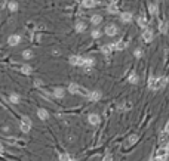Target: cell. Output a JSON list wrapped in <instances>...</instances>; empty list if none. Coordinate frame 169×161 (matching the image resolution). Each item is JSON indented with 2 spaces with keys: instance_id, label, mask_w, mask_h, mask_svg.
<instances>
[{
  "instance_id": "1",
  "label": "cell",
  "mask_w": 169,
  "mask_h": 161,
  "mask_svg": "<svg viewBox=\"0 0 169 161\" xmlns=\"http://www.w3.org/2000/svg\"><path fill=\"white\" fill-rule=\"evenodd\" d=\"M68 92H70V93H73V95H82V96H88L89 95V90L88 89H85L83 86L76 84V83L68 84Z\"/></svg>"
},
{
  "instance_id": "2",
  "label": "cell",
  "mask_w": 169,
  "mask_h": 161,
  "mask_svg": "<svg viewBox=\"0 0 169 161\" xmlns=\"http://www.w3.org/2000/svg\"><path fill=\"white\" fill-rule=\"evenodd\" d=\"M19 129H21L22 133H28V132H30V129H31V120H30V117H27V116L22 117L21 124H19Z\"/></svg>"
},
{
  "instance_id": "3",
  "label": "cell",
  "mask_w": 169,
  "mask_h": 161,
  "mask_svg": "<svg viewBox=\"0 0 169 161\" xmlns=\"http://www.w3.org/2000/svg\"><path fill=\"white\" fill-rule=\"evenodd\" d=\"M88 99H89L91 102H96V101H100V99H101V92H98V90L89 92V95H88Z\"/></svg>"
},
{
  "instance_id": "4",
  "label": "cell",
  "mask_w": 169,
  "mask_h": 161,
  "mask_svg": "<svg viewBox=\"0 0 169 161\" xmlns=\"http://www.w3.org/2000/svg\"><path fill=\"white\" fill-rule=\"evenodd\" d=\"M153 37H154V33H153L151 28H147L146 31L142 33V38H144V41H147V43H150L153 40Z\"/></svg>"
},
{
  "instance_id": "5",
  "label": "cell",
  "mask_w": 169,
  "mask_h": 161,
  "mask_svg": "<svg viewBox=\"0 0 169 161\" xmlns=\"http://www.w3.org/2000/svg\"><path fill=\"white\" fill-rule=\"evenodd\" d=\"M88 121H89L92 126H96V124H100L101 118H100L98 114H89V116H88Z\"/></svg>"
},
{
  "instance_id": "6",
  "label": "cell",
  "mask_w": 169,
  "mask_h": 161,
  "mask_svg": "<svg viewBox=\"0 0 169 161\" xmlns=\"http://www.w3.org/2000/svg\"><path fill=\"white\" fill-rule=\"evenodd\" d=\"M166 83H168V80H166L165 77H159V78H156V83H154V90H157V89H163V87L166 86Z\"/></svg>"
},
{
  "instance_id": "7",
  "label": "cell",
  "mask_w": 169,
  "mask_h": 161,
  "mask_svg": "<svg viewBox=\"0 0 169 161\" xmlns=\"http://www.w3.org/2000/svg\"><path fill=\"white\" fill-rule=\"evenodd\" d=\"M37 117H39L42 121H46L47 118H49V112H47L45 108H40V109H37Z\"/></svg>"
},
{
  "instance_id": "8",
  "label": "cell",
  "mask_w": 169,
  "mask_h": 161,
  "mask_svg": "<svg viewBox=\"0 0 169 161\" xmlns=\"http://www.w3.org/2000/svg\"><path fill=\"white\" fill-rule=\"evenodd\" d=\"M83 61H85V58H82V56H76V55L70 58V64H71V65H77V66L83 65Z\"/></svg>"
},
{
  "instance_id": "9",
  "label": "cell",
  "mask_w": 169,
  "mask_h": 161,
  "mask_svg": "<svg viewBox=\"0 0 169 161\" xmlns=\"http://www.w3.org/2000/svg\"><path fill=\"white\" fill-rule=\"evenodd\" d=\"M105 33H107V36L113 37V36H116V34H117V27H116V25H113V24H108V25L105 27Z\"/></svg>"
},
{
  "instance_id": "10",
  "label": "cell",
  "mask_w": 169,
  "mask_h": 161,
  "mask_svg": "<svg viewBox=\"0 0 169 161\" xmlns=\"http://www.w3.org/2000/svg\"><path fill=\"white\" fill-rule=\"evenodd\" d=\"M8 43H9V46H16V44L21 43V37L18 34H13V36H11L8 38Z\"/></svg>"
},
{
  "instance_id": "11",
  "label": "cell",
  "mask_w": 169,
  "mask_h": 161,
  "mask_svg": "<svg viewBox=\"0 0 169 161\" xmlns=\"http://www.w3.org/2000/svg\"><path fill=\"white\" fill-rule=\"evenodd\" d=\"M113 46H114V50H123V49L126 48V46H128V43H126L125 40H120V41L114 43Z\"/></svg>"
},
{
  "instance_id": "12",
  "label": "cell",
  "mask_w": 169,
  "mask_h": 161,
  "mask_svg": "<svg viewBox=\"0 0 169 161\" xmlns=\"http://www.w3.org/2000/svg\"><path fill=\"white\" fill-rule=\"evenodd\" d=\"M120 19H122V22H131L132 21V13L131 12H123L122 15H120Z\"/></svg>"
},
{
  "instance_id": "13",
  "label": "cell",
  "mask_w": 169,
  "mask_h": 161,
  "mask_svg": "<svg viewBox=\"0 0 169 161\" xmlns=\"http://www.w3.org/2000/svg\"><path fill=\"white\" fill-rule=\"evenodd\" d=\"M101 21H103V16H101V15H92V18H91V22H92L93 25L101 24Z\"/></svg>"
},
{
  "instance_id": "14",
  "label": "cell",
  "mask_w": 169,
  "mask_h": 161,
  "mask_svg": "<svg viewBox=\"0 0 169 161\" xmlns=\"http://www.w3.org/2000/svg\"><path fill=\"white\" fill-rule=\"evenodd\" d=\"M54 96H55V98H58V99H62V98H64V90H62L61 87L54 89Z\"/></svg>"
},
{
  "instance_id": "15",
  "label": "cell",
  "mask_w": 169,
  "mask_h": 161,
  "mask_svg": "<svg viewBox=\"0 0 169 161\" xmlns=\"http://www.w3.org/2000/svg\"><path fill=\"white\" fill-rule=\"evenodd\" d=\"M103 53H105V55H108V53H111L113 50H114V46L113 44H105V46H103Z\"/></svg>"
},
{
  "instance_id": "16",
  "label": "cell",
  "mask_w": 169,
  "mask_h": 161,
  "mask_svg": "<svg viewBox=\"0 0 169 161\" xmlns=\"http://www.w3.org/2000/svg\"><path fill=\"white\" fill-rule=\"evenodd\" d=\"M96 3H98V0H83V6L85 8H93Z\"/></svg>"
},
{
  "instance_id": "17",
  "label": "cell",
  "mask_w": 169,
  "mask_h": 161,
  "mask_svg": "<svg viewBox=\"0 0 169 161\" xmlns=\"http://www.w3.org/2000/svg\"><path fill=\"white\" fill-rule=\"evenodd\" d=\"M9 101H11L12 104H19V102H21V98H19V95H16V93H12V95L9 96Z\"/></svg>"
},
{
  "instance_id": "18",
  "label": "cell",
  "mask_w": 169,
  "mask_h": 161,
  "mask_svg": "<svg viewBox=\"0 0 169 161\" xmlns=\"http://www.w3.org/2000/svg\"><path fill=\"white\" fill-rule=\"evenodd\" d=\"M31 71H33V68L30 65H22L21 66V73L22 74H31Z\"/></svg>"
},
{
  "instance_id": "19",
  "label": "cell",
  "mask_w": 169,
  "mask_h": 161,
  "mask_svg": "<svg viewBox=\"0 0 169 161\" xmlns=\"http://www.w3.org/2000/svg\"><path fill=\"white\" fill-rule=\"evenodd\" d=\"M93 64H95V61H93L92 58H85V61H83V65H85L86 68H91V66H93Z\"/></svg>"
},
{
  "instance_id": "20",
  "label": "cell",
  "mask_w": 169,
  "mask_h": 161,
  "mask_svg": "<svg viewBox=\"0 0 169 161\" xmlns=\"http://www.w3.org/2000/svg\"><path fill=\"white\" fill-rule=\"evenodd\" d=\"M108 12H110V13H117V12H119V8H117V5L111 2V3H110V6H108Z\"/></svg>"
},
{
  "instance_id": "21",
  "label": "cell",
  "mask_w": 169,
  "mask_h": 161,
  "mask_svg": "<svg viewBox=\"0 0 169 161\" xmlns=\"http://www.w3.org/2000/svg\"><path fill=\"white\" fill-rule=\"evenodd\" d=\"M86 30V25L83 24V22H77V24H76V31L77 33H83Z\"/></svg>"
},
{
  "instance_id": "22",
  "label": "cell",
  "mask_w": 169,
  "mask_h": 161,
  "mask_svg": "<svg viewBox=\"0 0 169 161\" xmlns=\"http://www.w3.org/2000/svg\"><path fill=\"white\" fill-rule=\"evenodd\" d=\"M147 24H148V22H147V19L144 18V16H139V18H138V25H139V27H147Z\"/></svg>"
},
{
  "instance_id": "23",
  "label": "cell",
  "mask_w": 169,
  "mask_h": 161,
  "mask_svg": "<svg viewBox=\"0 0 169 161\" xmlns=\"http://www.w3.org/2000/svg\"><path fill=\"white\" fill-rule=\"evenodd\" d=\"M8 8H9V10H11V12H15V10L18 9V5H16V2H9Z\"/></svg>"
},
{
  "instance_id": "24",
  "label": "cell",
  "mask_w": 169,
  "mask_h": 161,
  "mask_svg": "<svg viewBox=\"0 0 169 161\" xmlns=\"http://www.w3.org/2000/svg\"><path fill=\"white\" fill-rule=\"evenodd\" d=\"M139 81V77L136 76V74H132L131 77H129V83H132V84H136Z\"/></svg>"
},
{
  "instance_id": "25",
  "label": "cell",
  "mask_w": 169,
  "mask_h": 161,
  "mask_svg": "<svg viewBox=\"0 0 169 161\" xmlns=\"http://www.w3.org/2000/svg\"><path fill=\"white\" fill-rule=\"evenodd\" d=\"M22 56L25 58V59H30V58H33V52H31V50H24V52H22Z\"/></svg>"
},
{
  "instance_id": "26",
  "label": "cell",
  "mask_w": 169,
  "mask_h": 161,
  "mask_svg": "<svg viewBox=\"0 0 169 161\" xmlns=\"http://www.w3.org/2000/svg\"><path fill=\"white\" fill-rule=\"evenodd\" d=\"M136 141H138V136H136V134H132V136L129 137V145H134V144H136Z\"/></svg>"
},
{
  "instance_id": "27",
  "label": "cell",
  "mask_w": 169,
  "mask_h": 161,
  "mask_svg": "<svg viewBox=\"0 0 169 161\" xmlns=\"http://www.w3.org/2000/svg\"><path fill=\"white\" fill-rule=\"evenodd\" d=\"M154 83H156V78H154V77H150V78H148V87L153 89V90H154Z\"/></svg>"
},
{
  "instance_id": "28",
  "label": "cell",
  "mask_w": 169,
  "mask_h": 161,
  "mask_svg": "<svg viewBox=\"0 0 169 161\" xmlns=\"http://www.w3.org/2000/svg\"><path fill=\"white\" fill-rule=\"evenodd\" d=\"M92 37H93V38H100V37H101V31H100V30H93V31H92Z\"/></svg>"
},
{
  "instance_id": "29",
  "label": "cell",
  "mask_w": 169,
  "mask_h": 161,
  "mask_svg": "<svg viewBox=\"0 0 169 161\" xmlns=\"http://www.w3.org/2000/svg\"><path fill=\"white\" fill-rule=\"evenodd\" d=\"M70 158H71V157H70L68 154H61V155H59V161H68Z\"/></svg>"
},
{
  "instance_id": "30",
  "label": "cell",
  "mask_w": 169,
  "mask_h": 161,
  "mask_svg": "<svg viewBox=\"0 0 169 161\" xmlns=\"http://www.w3.org/2000/svg\"><path fill=\"white\" fill-rule=\"evenodd\" d=\"M120 108H125V109H131V108H132V102H129V101H128V102H125V104H123L122 106H120Z\"/></svg>"
},
{
  "instance_id": "31",
  "label": "cell",
  "mask_w": 169,
  "mask_h": 161,
  "mask_svg": "<svg viewBox=\"0 0 169 161\" xmlns=\"http://www.w3.org/2000/svg\"><path fill=\"white\" fill-rule=\"evenodd\" d=\"M159 31L165 34V33L168 31V27H166V24H160V27H159Z\"/></svg>"
},
{
  "instance_id": "32",
  "label": "cell",
  "mask_w": 169,
  "mask_h": 161,
  "mask_svg": "<svg viewBox=\"0 0 169 161\" xmlns=\"http://www.w3.org/2000/svg\"><path fill=\"white\" fill-rule=\"evenodd\" d=\"M134 56H135V58H141V56H142V50H141V49H136V50L134 52Z\"/></svg>"
},
{
  "instance_id": "33",
  "label": "cell",
  "mask_w": 169,
  "mask_h": 161,
  "mask_svg": "<svg viewBox=\"0 0 169 161\" xmlns=\"http://www.w3.org/2000/svg\"><path fill=\"white\" fill-rule=\"evenodd\" d=\"M148 9H150V12H151V15H156V6L154 5H148Z\"/></svg>"
},
{
  "instance_id": "34",
  "label": "cell",
  "mask_w": 169,
  "mask_h": 161,
  "mask_svg": "<svg viewBox=\"0 0 169 161\" xmlns=\"http://www.w3.org/2000/svg\"><path fill=\"white\" fill-rule=\"evenodd\" d=\"M103 161H113V157H111L110 154H107V155L104 157V160H103Z\"/></svg>"
},
{
  "instance_id": "35",
  "label": "cell",
  "mask_w": 169,
  "mask_h": 161,
  "mask_svg": "<svg viewBox=\"0 0 169 161\" xmlns=\"http://www.w3.org/2000/svg\"><path fill=\"white\" fill-rule=\"evenodd\" d=\"M165 134H169V121L166 123V127H165V132H163Z\"/></svg>"
},
{
  "instance_id": "36",
  "label": "cell",
  "mask_w": 169,
  "mask_h": 161,
  "mask_svg": "<svg viewBox=\"0 0 169 161\" xmlns=\"http://www.w3.org/2000/svg\"><path fill=\"white\" fill-rule=\"evenodd\" d=\"M34 84H36V86H39V87H40V86H43V83H42L40 80H34Z\"/></svg>"
},
{
  "instance_id": "37",
  "label": "cell",
  "mask_w": 169,
  "mask_h": 161,
  "mask_svg": "<svg viewBox=\"0 0 169 161\" xmlns=\"http://www.w3.org/2000/svg\"><path fill=\"white\" fill-rule=\"evenodd\" d=\"M163 148H165V151H166V152L169 154V142H166V145H165Z\"/></svg>"
},
{
  "instance_id": "38",
  "label": "cell",
  "mask_w": 169,
  "mask_h": 161,
  "mask_svg": "<svg viewBox=\"0 0 169 161\" xmlns=\"http://www.w3.org/2000/svg\"><path fill=\"white\" fill-rule=\"evenodd\" d=\"M3 151H5V148H3V145L0 144V154H3Z\"/></svg>"
},
{
  "instance_id": "39",
  "label": "cell",
  "mask_w": 169,
  "mask_h": 161,
  "mask_svg": "<svg viewBox=\"0 0 169 161\" xmlns=\"http://www.w3.org/2000/svg\"><path fill=\"white\" fill-rule=\"evenodd\" d=\"M68 161H77V160H76V158H70Z\"/></svg>"
},
{
  "instance_id": "40",
  "label": "cell",
  "mask_w": 169,
  "mask_h": 161,
  "mask_svg": "<svg viewBox=\"0 0 169 161\" xmlns=\"http://www.w3.org/2000/svg\"><path fill=\"white\" fill-rule=\"evenodd\" d=\"M156 161H159V160H156Z\"/></svg>"
}]
</instances>
